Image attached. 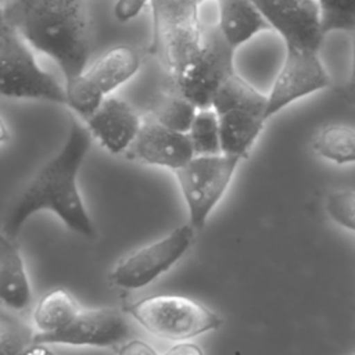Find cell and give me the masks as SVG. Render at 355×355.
Instances as JSON below:
<instances>
[{
	"label": "cell",
	"instance_id": "1",
	"mask_svg": "<svg viewBox=\"0 0 355 355\" xmlns=\"http://www.w3.org/2000/svg\"><path fill=\"white\" fill-rule=\"evenodd\" d=\"M92 133L69 115V130L60 151L50 158L22 189L8 208L3 233L15 239L26 219L43 209L53 211L64 225L85 237L94 236L93 222L80 198L76 176L90 148Z\"/></svg>",
	"mask_w": 355,
	"mask_h": 355
},
{
	"label": "cell",
	"instance_id": "2",
	"mask_svg": "<svg viewBox=\"0 0 355 355\" xmlns=\"http://www.w3.org/2000/svg\"><path fill=\"white\" fill-rule=\"evenodd\" d=\"M1 4V21L32 49L54 60L65 83L87 67L92 44L83 0H7Z\"/></svg>",
	"mask_w": 355,
	"mask_h": 355
},
{
	"label": "cell",
	"instance_id": "3",
	"mask_svg": "<svg viewBox=\"0 0 355 355\" xmlns=\"http://www.w3.org/2000/svg\"><path fill=\"white\" fill-rule=\"evenodd\" d=\"M266 94L234 72L212 100L219 128L222 153L245 158L261 135L266 118Z\"/></svg>",
	"mask_w": 355,
	"mask_h": 355
},
{
	"label": "cell",
	"instance_id": "4",
	"mask_svg": "<svg viewBox=\"0 0 355 355\" xmlns=\"http://www.w3.org/2000/svg\"><path fill=\"white\" fill-rule=\"evenodd\" d=\"M204 0H150L153 39L150 50L164 61L169 76L176 75L201 50L204 31L200 6Z\"/></svg>",
	"mask_w": 355,
	"mask_h": 355
},
{
	"label": "cell",
	"instance_id": "5",
	"mask_svg": "<svg viewBox=\"0 0 355 355\" xmlns=\"http://www.w3.org/2000/svg\"><path fill=\"white\" fill-rule=\"evenodd\" d=\"M0 93L11 98L67 105V89L36 61L29 43L8 24L0 26Z\"/></svg>",
	"mask_w": 355,
	"mask_h": 355
},
{
	"label": "cell",
	"instance_id": "6",
	"mask_svg": "<svg viewBox=\"0 0 355 355\" xmlns=\"http://www.w3.org/2000/svg\"><path fill=\"white\" fill-rule=\"evenodd\" d=\"M148 333L168 340L183 341L216 330L223 319L198 301L176 294L151 295L123 306Z\"/></svg>",
	"mask_w": 355,
	"mask_h": 355
},
{
	"label": "cell",
	"instance_id": "7",
	"mask_svg": "<svg viewBox=\"0 0 355 355\" xmlns=\"http://www.w3.org/2000/svg\"><path fill=\"white\" fill-rule=\"evenodd\" d=\"M139 68L140 55L132 46L118 44L107 50L65 83L67 107L86 119L115 89L132 79Z\"/></svg>",
	"mask_w": 355,
	"mask_h": 355
},
{
	"label": "cell",
	"instance_id": "8",
	"mask_svg": "<svg viewBox=\"0 0 355 355\" xmlns=\"http://www.w3.org/2000/svg\"><path fill=\"white\" fill-rule=\"evenodd\" d=\"M234 51L218 26L204 31L201 50L184 68L171 76V87L198 110L211 108L216 92L236 72Z\"/></svg>",
	"mask_w": 355,
	"mask_h": 355
},
{
	"label": "cell",
	"instance_id": "9",
	"mask_svg": "<svg viewBox=\"0 0 355 355\" xmlns=\"http://www.w3.org/2000/svg\"><path fill=\"white\" fill-rule=\"evenodd\" d=\"M243 158L225 153L194 155L186 165L175 171L187 204L190 225L202 229L211 211L225 194L230 179Z\"/></svg>",
	"mask_w": 355,
	"mask_h": 355
},
{
	"label": "cell",
	"instance_id": "10",
	"mask_svg": "<svg viewBox=\"0 0 355 355\" xmlns=\"http://www.w3.org/2000/svg\"><path fill=\"white\" fill-rule=\"evenodd\" d=\"M191 225L173 229L166 237L151 243L123 258L111 272L110 280L121 288H140L166 272L189 250L193 240Z\"/></svg>",
	"mask_w": 355,
	"mask_h": 355
},
{
	"label": "cell",
	"instance_id": "11",
	"mask_svg": "<svg viewBox=\"0 0 355 355\" xmlns=\"http://www.w3.org/2000/svg\"><path fill=\"white\" fill-rule=\"evenodd\" d=\"M330 85L319 51L286 49L284 60L266 94L269 119L291 103L326 89Z\"/></svg>",
	"mask_w": 355,
	"mask_h": 355
},
{
	"label": "cell",
	"instance_id": "12",
	"mask_svg": "<svg viewBox=\"0 0 355 355\" xmlns=\"http://www.w3.org/2000/svg\"><path fill=\"white\" fill-rule=\"evenodd\" d=\"M286 49L319 51L323 32L316 0H252Z\"/></svg>",
	"mask_w": 355,
	"mask_h": 355
},
{
	"label": "cell",
	"instance_id": "13",
	"mask_svg": "<svg viewBox=\"0 0 355 355\" xmlns=\"http://www.w3.org/2000/svg\"><path fill=\"white\" fill-rule=\"evenodd\" d=\"M129 333V324L118 309H80L64 329L53 333H35L33 344L110 347L125 340Z\"/></svg>",
	"mask_w": 355,
	"mask_h": 355
},
{
	"label": "cell",
	"instance_id": "14",
	"mask_svg": "<svg viewBox=\"0 0 355 355\" xmlns=\"http://www.w3.org/2000/svg\"><path fill=\"white\" fill-rule=\"evenodd\" d=\"M128 150L130 157L144 164L166 166L173 171L186 165L196 155L189 133L166 128L147 115Z\"/></svg>",
	"mask_w": 355,
	"mask_h": 355
},
{
	"label": "cell",
	"instance_id": "15",
	"mask_svg": "<svg viewBox=\"0 0 355 355\" xmlns=\"http://www.w3.org/2000/svg\"><path fill=\"white\" fill-rule=\"evenodd\" d=\"M90 133L112 154L128 150L135 141L143 119L123 100L108 96L86 119Z\"/></svg>",
	"mask_w": 355,
	"mask_h": 355
},
{
	"label": "cell",
	"instance_id": "16",
	"mask_svg": "<svg viewBox=\"0 0 355 355\" xmlns=\"http://www.w3.org/2000/svg\"><path fill=\"white\" fill-rule=\"evenodd\" d=\"M218 28L232 49L251 40L263 31H272L270 25L252 0H216Z\"/></svg>",
	"mask_w": 355,
	"mask_h": 355
},
{
	"label": "cell",
	"instance_id": "17",
	"mask_svg": "<svg viewBox=\"0 0 355 355\" xmlns=\"http://www.w3.org/2000/svg\"><path fill=\"white\" fill-rule=\"evenodd\" d=\"M0 297L12 311H22L31 305L32 290L25 265L14 239L1 234L0 239Z\"/></svg>",
	"mask_w": 355,
	"mask_h": 355
},
{
	"label": "cell",
	"instance_id": "18",
	"mask_svg": "<svg viewBox=\"0 0 355 355\" xmlns=\"http://www.w3.org/2000/svg\"><path fill=\"white\" fill-rule=\"evenodd\" d=\"M79 311V305L68 291L55 288L47 293L33 311L36 333H53L64 329L76 318Z\"/></svg>",
	"mask_w": 355,
	"mask_h": 355
},
{
	"label": "cell",
	"instance_id": "19",
	"mask_svg": "<svg viewBox=\"0 0 355 355\" xmlns=\"http://www.w3.org/2000/svg\"><path fill=\"white\" fill-rule=\"evenodd\" d=\"M198 108L175 89L159 94L151 104L147 116L178 132L187 133Z\"/></svg>",
	"mask_w": 355,
	"mask_h": 355
},
{
	"label": "cell",
	"instance_id": "20",
	"mask_svg": "<svg viewBox=\"0 0 355 355\" xmlns=\"http://www.w3.org/2000/svg\"><path fill=\"white\" fill-rule=\"evenodd\" d=\"M313 151L334 164L355 162V129L345 125L323 126L312 141Z\"/></svg>",
	"mask_w": 355,
	"mask_h": 355
},
{
	"label": "cell",
	"instance_id": "21",
	"mask_svg": "<svg viewBox=\"0 0 355 355\" xmlns=\"http://www.w3.org/2000/svg\"><path fill=\"white\" fill-rule=\"evenodd\" d=\"M187 133L196 155H215L222 153L219 119L212 107L197 111Z\"/></svg>",
	"mask_w": 355,
	"mask_h": 355
},
{
	"label": "cell",
	"instance_id": "22",
	"mask_svg": "<svg viewBox=\"0 0 355 355\" xmlns=\"http://www.w3.org/2000/svg\"><path fill=\"white\" fill-rule=\"evenodd\" d=\"M322 32H355V0H316Z\"/></svg>",
	"mask_w": 355,
	"mask_h": 355
},
{
	"label": "cell",
	"instance_id": "23",
	"mask_svg": "<svg viewBox=\"0 0 355 355\" xmlns=\"http://www.w3.org/2000/svg\"><path fill=\"white\" fill-rule=\"evenodd\" d=\"M35 333L19 320L3 313L0 320V355H22Z\"/></svg>",
	"mask_w": 355,
	"mask_h": 355
},
{
	"label": "cell",
	"instance_id": "24",
	"mask_svg": "<svg viewBox=\"0 0 355 355\" xmlns=\"http://www.w3.org/2000/svg\"><path fill=\"white\" fill-rule=\"evenodd\" d=\"M324 208L331 220L337 225L355 232V191L337 189L329 191Z\"/></svg>",
	"mask_w": 355,
	"mask_h": 355
},
{
	"label": "cell",
	"instance_id": "25",
	"mask_svg": "<svg viewBox=\"0 0 355 355\" xmlns=\"http://www.w3.org/2000/svg\"><path fill=\"white\" fill-rule=\"evenodd\" d=\"M148 3L150 0H116L114 6V14L118 21L128 22L137 17Z\"/></svg>",
	"mask_w": 355,
	"mask_h": 355
},
{
	"label": "cell",
	"instance_id": "26",
	"mask_svg": "<svg viewBox=\"0 0 355 355\" xmlns=\"http://www.w3.org/2000/svg\"><path fill=\"white\" fill-rule=\"evenodd\" d=\"M118 355H158L157 351L141 340H130L118 348Z\"/></svg>",
	"mask_w": 355,
	"mask_h": 355
},
{
	"label": "cell",
	"instance_id": "27",
	"mask_svg": "<svg viewBox=\"0 0 355 355\" xmlns=\"http://www.w3.org/2000/svg\"><path fill=\"white\" fill-rule=\"evenodd\" d=\"M344 98L351 107L355 108V32H352V49H351V69L348 79L344 85Z\"/></svg>",
	"mask_w": 355,
	"mask_h": 355
},
{
	"label": "cell",
	"instance_id": "28",
	"mask_svg": "<svg viewBox=\"0 0 355 355\" xmlns=\"http://www.w3.org/2000/svg\"><path fill=\"white\" fill-rule=\"evenodd\" d=\"M164 355H204L202 349L191 343H179L171 347Z\"/></svg>",
	"mask_w": 355,
	"mask_h": 355
},
{
	"label": "cell",
	"instance_id": "29",
	"mask_svg": "<svg viewBox=\"0 0 355 355\" xmlns=\"http://www.w3.org/2000/svg\"><path fill=\"white\" fill-rule=\"evenodd\" d=\"M4 1H7V0H1V3H4Z\"/></svg>",
	"mask_w": 355,
	"mask_h": 355
},
{
	"label": "cell",
	"instance_id": "30",
	"mask_svg": "<svg viewBox=\"0 0 355 355\" xmlns=\"http://www.w3.org/2000/svg\"><path fill=\"white\" fill-rule=\"evenodd\" d=\"M351 355H355V352H352V354H351Z\"/></svg>",
	"mask_w": 355,
	"mask_h": 355
}]
</instances>
